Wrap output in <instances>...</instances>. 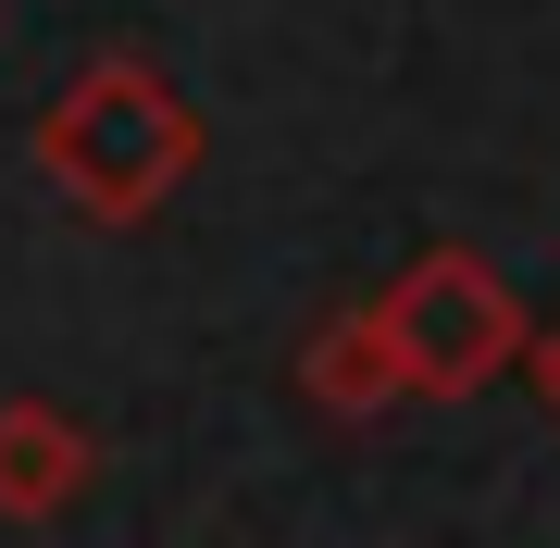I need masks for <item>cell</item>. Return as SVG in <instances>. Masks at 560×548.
Listing matches in <instances>:
<instances>
[{"instance_id": "4", "label": "cell", "mask_w": 560, "mask_h": 548, "mask_svg": "<svg viewBox=\"0 0 560 548\" xmlns=\"http://www.w3.org/2000/svg\"><path fill=\"white\" fill-rule=\"evenodd\" d=\"M300 399L324 411V424H386V411L411 399V374H399V349H386V325H374V300L300 337Z\"/></svg>"}, {"instance_id": "2", "label": "cell", "mask_w": 560, "mask_h": 548, "mask_svg": "<svg viewBox=\"0 0 560 548\" xmlns=\"http://www.w3.org/2000/svg\"><path fill=\"white\" fill-rule=\"evenodd\" d=\"M374 325H386V349H399L411 399L448 411V399H486L499 374H523L536 312L511 300V275L486 263L474 237H436V249H411V263L374 287Z\"/></svg>"}, {"instance_id": "3", "label": "cell", "mask_w": 560, "mask_h": 548, "mask_svg": "<svg viewBox=\"0 0 560 548\" xmlns=\"http://www.w3.org/2000/svg\"><path fill=\"white\" fill-rule=\"evenodd\" d=\"M101 487V436L62 399H0V524H62Z\"/></svg>"}, {"instance_id": "5", "label": "cell", "mask_w": 560, "mask_h": 548, "mask_svg": "<svg viewBox=\"0 0 560 548\" xmlns=\"http://www.w3.org/2000/svg\"><path fill=\"white\" fill-rule=\"evenodd\" d=\"M523 374H536V399H548V424H560V312L523 337Z\"/></svg>"}, {"instance_id": "1", "label": "cell", "mask_w": 560, "mask_h": 548, "mask_svg": "<svg viewBox=\"0 0 560 548\" xmlns=\"http://www.w3.org/2000/svg\"><path fill=\"white\" fill-rule=\"evenodd\" d=\"M200 101H187L162 62L138 50H101V62H75V88L38 113V175L75 200L88 224H150V212H175V187L200 175Z\"/></svg>"}]
</instances>
